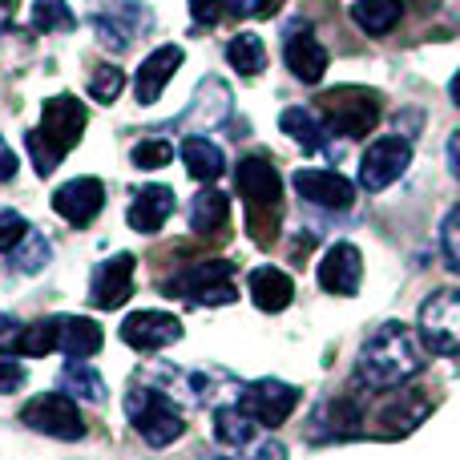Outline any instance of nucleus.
Instances as JSON below:
<instances>
[{
  "mask_svg": "<svg viewBox=\"0 0 460 460\" xmlns=\"http://www.w3.org/2000/svg\"><path fill=\"white\" fill-rule=\"evenodd\" d=\"M53 259V251H49V238L45 234H37V230H29V234L16 243V251H13V267L21 270V275H37L45 262Z\"/></svg>",
  "mask_w": 460,
  "mask_h": 460,
  "instance_id": "31",
  "label": "nucleus"
},
{
  "mask_svg": "<svg viewBox=\"0 0 460 460\" xmlns=\"http://www.w3.org/2000/svg\"><path fill=\"white\" fill-rule=\"evenodd\" d=\"M319 287L332 295H356L359 291V279H364V259L351 243H335L327 246V254L319 259Z\"/></svg>",
  "mask_w": 460,
  "mask_h": 460,
  "instance_id": "16",
  "label": "nucleus"
},
{
  "mask_svg": "<svg viewBox=\"0 0 460 460\" xmlns=\"http://www.w3.org/2000/svg\"><path fill=\"white\" fill-rule=\"evenodd\" d=\"M134 295V254H113V259L97 262L93 279H89V303L102 311H118L121 303Z\"/></svg>",
  "mask_w": 460,
  "mask_h": 460,
  "instance_id": "13",
  "label": "nucleus"
},
{
  "mask_svg": "<svg viewBox=\"0 0 460 460\" xmlns=\"http://www.w3.org/2000/svg\"><path fill=\"white\" fill-rule=\"evenodd\" d=\"M254 429H259V424H254L238 404H218L215 408V437H218V445L243 453L246 445H254Z\"/></svg>",
  "mask_w": 460,
  "mask_h": 460,
  "instance_id": "27",
  "label": "nucleus"
},
{
  "mask_svg": "<svg viewBox=\"0 0 460 460\" xmlns=\"http://www.w3.org/2000/svg\"><path fill=\"white\" fill-rule=\"evenodd\" d=\"M251 460H287V448L275 445V440H262V445L251 453Z\"/></svg>",
  "mask_w": 460,
  "mask_h": 460,
  "instance_id": "43",
  "label": "nucleus"
},
{
  "mask_svg": "<svg viewBox=\"0 0 460 460\" xmlns=\"http://www.w3.org/2000/svg\"><path fill=\"white\" fill-rule=\"evenodd\" d=\"M77 16L69 13L65 0H32V29L37 32H69Z\"/></svg>",
  "mask_w": 460,
  "mask_h": 460,
  "instance_id": "32",
  "label": "nucleus"
},
{
  "mask_svg": "<svg viewBox=\"0 0 460 460\" xmlns=\"http://www.w3.org/2000/svg\"><path fill=\"white\" fill-rule=\"evenodd\" d=\"M226 118H230V89L218 77H207L199 85V93H194L190 121H199V126H223Z\"/></svg>",
  "mask_w": 460,
  "mask_h": 460,
  "instance_id": "26",
  "label": "nucleus"
},
{
  "mask_svg": "<svg viewBox=\"0 0 460 460\" xmlns=\"http://www.w3.org/2000/svg\"><path fill=\"white\" fill-rule=\"evenodd\" d=\"M178 154H182L190 178H199V182H218V178H223V170H226L223 150H218L210 137H199V134L182 137V150H178Z\"/></svg>",
  "mask_w": 460,
  "mask_h": 460,
  "instance_id": "23",
  "label": "nucleus"
},
{
  "mask_svg": "<svg viewBox=\"0 0 460 460\" xmlns=\"http://www.w3.org/2000/svg\"><path fill=\"white\" fill-rule=\"evenodd\" d=\"M440 246H445V259L448 267L460 275V207H453L445 215V223H440Z\"/></svg>",
  "mask_w": 460,
  "mask_h": 460,
  "instance_id": "37",
  "label": "nucleus"
},
{
  "mask_svg": "<svg viewBox=\"0 0 460 460\" xmlns=\"http://www.w3.org/2000/svg\"><path fill=\"white\" fill-rule=\"evenodd\" d=\"M416 372H424V343L396 319L376 327V335L356 356V388L364 392H396Z\"/></svg>",
  "mask_w": 460,
  "mask_h": 460,
  "instance_id": "1",
  "label": "nucleus"
},
{
  "mask_svg": "<svg viewBox=\"0 0 460 460\" xmlns=\"http://www.w3.org/2000/svg\"><path fill=\"white\" fill-rule=\"evenodd\" d=\"M234 182H238V194L246 199V207H251V230H254V238H259V243H270L267 226H262V223H275L279 207H283V182H279V170L270 166L267 158L251 154V158L238 162Z\"/></svg>",
  "mask_w": 460,
  "mask_h": 460,
  "instance_id": "3",
  "label": "nucleus"
},
{
  "mask_svg": "<svg viewBox=\"0 0 460 460\" xmlns=\"http://www.w3.org/2000/svg\"><path fill=\"white\" fill-rule=\"evenodd\" d=\"M372 412V420L364 424L367 437H384V440H400L408 437V432L416 429V424L429 416V400L416 396V392H396V396L388 400V404L380 408H367Z\"/></svg>",
  "mask_w": 460,
  "mask_h": 460,
  "instance_id": "11",
  "label": "nucleus"
},
{
  "mask_svg": "<svg viewBox=\"0 0 460 460\" xmlns=\"http://www.w3.org/2000/svg\"><path fill=\"white\" fill-rule=\"evenodd\" d=\"M178 65H182V45H162V49H154V53L142 61L137 77H134L137 102H142V105H154V102H158L162 89L170 85V77H174Z\"/></svg>",
  "mask_w": 460,
  "mask_h": 460,
  "instance_id": "17",
  "label": "nucleus"
},
{
  "mask_svg": "<svg viewBox=\"0 0 460 460\" xmlns=\"http://www.w3.org/2000/svg\"><path fill=\"white\" fill-rule=\"evenodd\" d=\"M85 121H89L85 105H81L77 97L61 93V97H53V102H45V113H40V137H45V142L65 158V154L81 142Z\"/></svg>",
  "mask_w": 460,
  "mask_h": 460,
  "instance_id": "10",
  "label": "nucleus"
},
{
  "mask_svg": "<svg viewBox=\"0 0 460 460\" xmlns=\"http://www.w3.org/2000/svg\"><path fill=\"white\" fill-rule=\"evenodd\" d=\"M226 57L243 77H254V73L267 69V49H262V40L254 37V32H238V37L226 45Z\"/></svg>",
  "mask_w": 460,
  "mask_h": 460,
  "instance_id": "29",
  "label": "nucleus"
},
{
  "mask_svg": "<svg viewBox=\"0 0 460 460\" xmlns=\"http://www.w3.org/2000/svg\"><path fill=\"white\" fill-rule=\"evenodd\" d=\"M146 16H134L129 21L126 13H113V4L105 8V13H97V32H102V40L110 49H129V40H134V32L142 29Z\"/></svg>",
  "mask_w": 460,
  "mask_h": 460,
  "instance_id": "30",
  "label": "nucleus"
},
{
  "mask_svg": "<svg viewBox=\"0 0 460 460\" xmlns=\"http://www.w3.org/2000/svg\"><path fill=\"white\" fill-rule=\"evenodd\" d=\"M16 166H21V162H16V154L8 150V142L0 137V182H8V178L16 174Z\"/></svg>",
  "mask_w": 460,
  "mask_h": 460,
  "instance_id": "42",
  "label": "nucleus"
},
{
  "mask_svg": "<svg viewBox=\"0 0 460 460\" xmlns=\"http://www.w3.org/2000/svg\"><path fill=\"white\" fill-rule=\"evenodd\" d=\"M323 121L343 137H367L380 121V97L367 89H335L323 97Z\"/></svg>",
  "mask_w": 460,
  "mask_h": 460,
  "instance_id": "7",
  "label": "nucleus"
},
{
  "mask_svg": "<svg viewBox=\"0 0 460 460\" xmlns=\"http://www.w3.org/2000/svg\"><path fill=\"white\" fill-rule=\"evenodd\" d=\"M16 8H21V0H0V32L13 29L16 21Z\"/></svg>",
  "mask_w": 460,
  "mask_h": 460,
  "instance_id": "44",
  "label": "nucleus"
},
{
  "mask_svg": "<svg viewBox=\"0 0 460 460\" xmlns=\"http://www.w3.org/2000/svg\"><path fill=\"white\" fill-rule=\"evenodd\" d=\"M448 166H453V174L460 178V129L448 137Z\"/></svg>",
  "mask_w": 460,
  "mask_h": 460,
  "instance_id": "46",
  "label": "nucleus"
},
{
  "mask_svg": "<svg viewBox=\"0 0 460 460\" xmlns=\"http://www.w3.org/2000/svg\"><path fill=\"white\" fill-rule=\"evenodd\" d=\"M126 89V73L118 65H97L89 77V97L93 102H118V93Z\"/></svg>",
  "mask_w": 460,
  "mask_h": 460,
  "instance_id": "35",
  "label": "nucleus"
},
{
  "mask_svg": "<svg viewBox=\"0 0 460 460\" xmlns=\"http://www.w3.org/2000/svg\"><path fill=\"white\" fill-rule=\"evenodd\" d=\"M408 162H412V142H404V137H396V134L376 137V142L364 150V158H359V186L372 194L388 190V186L408 170Z\"/></svg>",
  "mask_w": 460,
  "mask_h": 460,
  "instance_id": "9",
  "label": "nucleus"
},
{
  "mask_svg": "<svg viewBox=\"0 0 460 460\" xmlns=\"http://www.w3.org/2000/svg\"><path fill=\"white\" fill-rule=\"evenodd\" d=\"M21 351L24 356H49V351H57V315L37 319V323L24 327L21 332Z\"/></svg>",
  "mask_w": 460,
  "mask_h": 460,
  "instance_id": "33",
  "label": "nucleus"
},
{
  "mask_svg": "<svg viewBox=\"0 0 460 460\" xmlns=\"http://www.w3.org/2000/svg\"><path fill=\"white\" fill-rule=\"evenodd\" d=\"M279 129H283V134H291L295 142H299L303 150H311V154H327V150H332V146H327V142H332V126H327L315 110H307V105H291V110L279 113Z\"/></svg>",
  "mask_w": 460,
  "mask_h": 460,
  "instance_id": "20",
  "label": "nucleus"
},
{
  "mask_svg": "<svg viewBox=\"0 0 460 460\" xmlns=\"http://www.w3.org/2000/svg\"><path fill=\"white\" fill-rule=\"evenodd\" d=\"M21 319H13L8 311H0V356H8V351H21Z\"/></svg>",
  "mask_w": 460,
  "mask_h": 460,
  "instance_id": "39",
  "label": "nucleus"
},
{
  "mask_svg": "<svg viewBox=\"0 0 460 460\" xmlns=\"http://www.w3.org/2000/svg\"><path fill=\"white\" fill-rule=\"evenodd\" d=\"M61 384H65V396H77L85 404H102L105 400V384L85 359H69L61 372Z\"/></svg>",
  "mask_w": 460,
  "mask_h": 460,
  "instance_id": "28",
  "label": "nucleus"
},
{
  "mask_svg": "<svg viewBox=\"0 0 460 460\" xmlns=\"http://www.w3.org/2000/svg\"><path fill=\"white\" fill-rule=\"evenodd\" d=\"M24 146H29V154H32V166H37V174L40 178H49L57 166H61V154L53 150V146L40 137V129H32L29 137H24Z\"/></svg>",
  "mask_w": 460,
  "mask_h": 460,
  "instance_id": "36",
  "label": "nucleus"
},
{
  "mask_svg": "<svg viewBox=\"0 0 460 460\" xmlns=\"http://www.w3.org/2000/svg\"><path fill=\"white\" fill-rule=\"evenodd\" d=\"M226 215H230V199L215 186H207L190 202V230L194 234H218L226 226Z\"/></svg>",
  "mask_w": 460,
  "mask_h": 460,
  "instance_id": "25",
  "label": "nucleus"
},
{
  "mask_svg": "<svg viewBox=\"0 0 460 460\" xmlns=\"http://www.w3.org/2000/svg\"><path fill=\"white\" fill-rule=\"evenodd\" d=\"M283 61L299 81L315 85V81L327 73V49L319 45L311 29H291L287 32V45H283Z\"/></svg>",
  "mask_w": 460,
  "mask_h": 460,
  "instance_id": "18",
  "label": "nucleus"
},
{
  "mask_svg": "<svg viewBox=\"0 0 460 460\" xmlns=\"http://www.w3.org/2000/svg\"><path fill=\"white\" fill-rule=\"evenodd\" d=\"M246 287H251V299L259 311H283L287 303L295 299L291 275L279 267H254L251 279H246Z\"/></svg>",
  "mask_w": 460,
  "mask_h": 460,
  "instance_id": "22",
  "label": "nucleus"
},
{
  "mask_svg": "<svg viewBox=\"0 0 460 460\" xmlns=\"http://www.w3.org/2000/svg\"><path fill=\"white\" fill-rule=\"evenodd\" d=\"M351 21L367 32V37H384L404 21V0H356L351 4Z\"/></svg>",
  "mask_w": 460,
  "mask_h": 460,
  "instance_id": "24",
  "label": "nucleus"
},
{
  "mask_svg": "<svg viewBox=\"0 0 460 460\" xmlns=\"http://www.w3.org/2000/svg\"><path fill=\"white\" fill-rule=\"evenodd\" d=\"M24 380H29V372H24L16 359H0V396H13V392H21Z\"/></svg>",
  "mask_w": 460,
  "mask_h": 460,
  "instance_id": "40",
  "label": "nucleus"
},
{
  "mask_svg": "<svg viewBox=\"0 0 460 460\" xmlns=\"http://www.w3.org/2000/svg\"><path fill=\"white\" fill-rule=\"evenodd\" d=\"M121 340L134 351H162L182 340V319L170 311H134L121 319Z\"/></svg>",
  "mask_w": 460,
  "mask_h": 460,
  "instance_id": "12",
  "label": "nucleus"
},
{
  "mask_svg": "<svg viewBox=\"0 0 460 460\" xmlns=\"http://www.w3.org/2000/svg\"><path fill=\"white\" fill-rule=\"evenodd\" d=\"M29 234V223H24L21 210L0 207V251H16V243Z\"/></svg>",
  "mask_w": 460,
  "mask_h": 460,
  "instance_id": "38",
  "label": "nucleus"
},
{
  "mask_svg": "<svg viewBox=\"0 0 460 460\" xmlns=\"http://www.w3.org/2000/svg\"><path fill=\"white\" fill-rule=\"evenodd\" d=\"M105 207V186L97 178H73V182L57 186L53 194V210L65 218L69 226H89Z\"/></svg>",
  "mask_w": 460,
  "mask_h": 460,
  "instance_id": "14",
  "label": "nucleus"
},
{
  "mask_svg": "<svg viewBox=\"0 0 460 460\" xmlns=\"http://www.w3.org/2000/svg\"><path fill=\"white\" fill-rule=\"evenodd\" d=\"M21 420L29 424V429L45 432V437H57V440L85 437V420H81L77 404H73L65 392H40V396H32L29 404L21 408Z\"/></svg>",
  "mask_w": 460,
  "mask_h": 460,
  "instance_id": "8",
  "label": "nucleus"
},
{
  "mask_svg": "<svg viewBox=\"0 0 460 460\" xmlns=\"http://www.w3.org/2000/svg\"><path fill=\"white\" fill-rule=\"evenodd\" d=\"M448 93H453V102L460 105V73H456V77H453V85H448Z\"/></svg>",
  "mask_w": 460,
  "mask_h": 460,
  "instance_id": "47",
  "label": "nucleus"
},
{
  "mask_svg": "<svg viewBox=\"0 0 460 460\" xmlns=\"http://www.w3.org/2000/svg\"><path fill=\"white\" fill-rule=\"evenodd\" d=\"M234 279V267L226 259H207L199 267H186L182 275L166 279L162 291L166 295H178V299H190V303H202V307H226V303L238 299V287L230 283Z\"/></svg>",
  "mask_w": 460,
  "mask_h": 460,
  "instance_id": "4",
  "label": "nucleus"
},
{
  "mask_svg": "<svg viewBox=\"0 0 460 460\" xmlns=\"http://www.w3.org/2000/svg\"><path fill=\"white\" fill-rule=\"evenodd\" d=\"M174 215V190L170 186H142V190L134 194V202H129V226L137 230V234H154V230L166 226V218Z\"/></svg>",
  "mask_w": 460,
  "mask_h": 460,
  "instance_id": "19",
  "label": "nucleus"
},
{
  "mask_svg": "<svg viewBox=\"0 0 460 460\" xmlns=\"http://www.w3.org/2000/svg\"><path fill=\"white\" fill-rule=\"evenodd\" d=\"M226 8H230V0H190V13L199 24H218Z\"/></svg>",
  "mask_w": 460,
  "mask_h": 460,
  "instance_id": "41",
  "label": "nucleus"
},
{
  "mask_svg": "<svg viewBox=\"0 0 460 460\" xmlns=\"http://www.w3.org/2000/svg\"><path fill=\"white\" fill-rule=\"evenodd\" d=\"M238 408H243L259 429H279V424L299 408V388L267 376V380H254V384H246V388H238Z\"/></svg>",
  "mask_w": 460,
  "mask_h": 460,
  "instance_id": "6",
  "label": "nucleus"
},
{
  "mask_svg": "<svg viewBox=\"0 0 460 460\" xmlns=\"http://www.w3.org/2000/svg\"><path fill=\"white\" fill-rule=\"evenodd\" d=\"M420 343L437 356H460V287L432 291L420 303Z\"/></svg>",
  "mask_w": 460,
  "mask_h": 460,
  "instance_id": "5",
  "label": "nucleus"
},
{
  "mask_svg": "<svg viewBox=\"0 0 460 460\" xmlns=\"http://www.w3.org/2000/svg\"><path fill=\"white\" fill-rule=\"evenodd\" d=\"M295 190L323 210H348L356 202V186L335 170H295Z\"/></svg>",
  "mask_w": 460,
  "mask_h": 460,
  "instance_id": "15",
  "label": "nucleus"
},
{
  "mask_svg": "<svg viewBox=\"0 0 460 460\" xmlns=\"http://www.w3.org/2000/svg\"><path fill=\"white\" fill-rule=\"evenodd\" d=\"M57 351L69 359H89L102 351V327L85 315H57Z\"/></svg>",
  "mask_w": 460,
  "mask_h": 460,
  "instance_id": "21",
  "label": "nucleus"
},
{
  "mask_svg": "<svg viewBox=\"0 0 460 460\" xmlns=\"http://www.w3.org/2000/svg\"><path fill=\"white\" fill-rule=\"evenodd\" d=\"M126 420L134 424V432L146 440L150 448H166L182 437L186 420L178 412V404L166 396L162 388L146 384V388H129L126 392Z\"/></svg>",
  "mask_w": 460,
  "mask_h": 460,
  "instance_id": "2",
  "label": "nucleus"
},
{
  "mask_svg": "<svg viewBox=\"0 0 460 460\" xmlns=\"http://www.w3.org/2000/svg\"><path fill=\"white\" fill-rule=\"evenodd\" d=\"M134 166L137 170H162V166H170L174 162V146L166 142V137H146V142H137L134 146Z\"/></svg>",
  "mask_w": 460,
  "mask_h": 460,
  "instance_id": "34",
  "label": "nucleus"
},
{
  "mask_svg": "<svg viewBox=\"0 0 460 460\" xmlns=\"http://www.w3.org/2000/svg\"><path fill=\"white\" fill-rule=\"evenodd\" d=\"M279 8H283V0H254V4H251V13L267 21V16H275V13H279Z\"/></svg>",
  "mask_w": 460,
  "mask_h": 460,
  "instance_id": "45",
  "label": "nucleus"
}]
</instances>
